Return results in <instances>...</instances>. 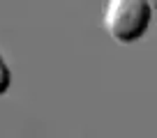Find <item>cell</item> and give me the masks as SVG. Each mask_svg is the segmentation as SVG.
I'll list each match as a JSON object with an SVG mask.
<instances>
[{"instance_id":"6da1fadb","label":"cell","mask_w":157,"mask_h":138,"mask_svg":"<svg viewBox=\"0 0 157 138\" xmlns=\"http://www.w3.org/2000/svg\"><path fill=\"white\" fill-rule=\"evenodd\" d=\"M152 23V7L148 0H109L104 25L118 44H134Z\"/></svg>"},{"instance_id":"7a4b0ae2","label":"cell","mask_w":157,"mask_h":138,"mask_svg":"<svg viewBox=\"0 0 157 138\" xmlns=\"http://www.w3.org/2000/svg\"><path fill=\"white\" fill-rule=\"evenodd\" d=\"M10 88H12V69L7 64L2 51H0V97H5L10 92Z\"/></svg>"},{"instance_id":"3957f363","label":"cell","mask_w":157,"mask_h":138,"mask_svg":"<svg viewBox=\"0 0 157 138\" xmlns=\"http://www.w3.org/2000/svg\"><path fill=\"white\" fill-rule=\"evenodd\" d=\"M148 2H150V7H152V12H155V14H157V0H148Z\"/></svg>"}]
</instances>
